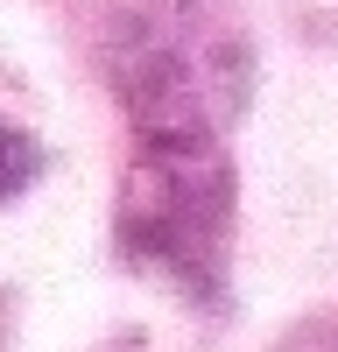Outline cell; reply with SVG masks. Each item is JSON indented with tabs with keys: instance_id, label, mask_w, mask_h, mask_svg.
Instances as JSON below:
<instances>
[{
	"instance_id": "6da1fadb",
	"label": "cell",
	"mask_w": 338,
	"mask_h": 352,
	"mask_svg": "<svg viewBox=\"0 0 338 352\" xmlns=\"http://www.w3.org/2000/svg\"><path fill=\"white\" fill-rule=\"evenodd\" d=\"M106 71L120 106L148 127V141H218L254 85L233 21H218L197 0H148L120 14Z\"/></svg>"
},
{
	"instance_id": "7a4b0ae2",
	"label": "cell",
	"mask_w": 338,
	"mask_h": 352,
	"mask_svg": "<svg viewBox=\"0 0 338 352\" xmlns=\"http://www.w3.org/2000/svg\"><path fill=\"white\" fill-rule=\"evenodd\" d=\"M120 240L155 275L183 289H212L233 240V162L218 141H148L127 169Z\"/></svg>"
},
{
	"instance_id": "3957f363",
	"label": "cell",
	"mask_w": 338,
	"mask_h": 352,
	"mask_svg": "<svg viewBox=\"0 0 338 352\" xmlns=\"http://www.w3.org/2000/svg\"><path fill=\"white\" fill-rule=\"evenodd\" d=\"M36 176H43V148H36V141H28L21 127H8V120H0V204H8V197H21L28 184H36Z\"/></svg>"
}]
</instances>
